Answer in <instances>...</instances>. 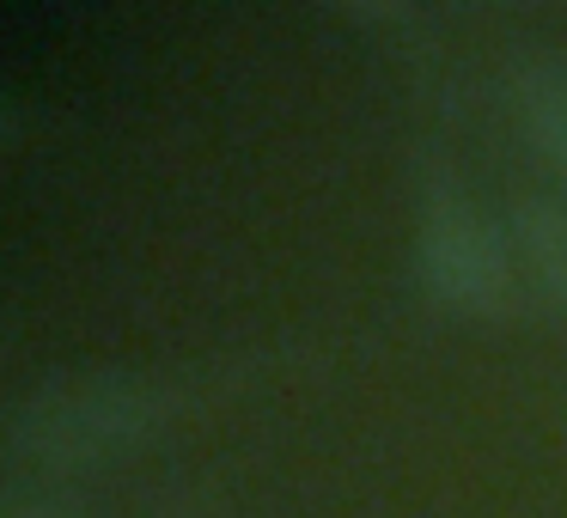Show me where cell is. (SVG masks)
<instances>
[{"label":"cell","mask_w":567,"mask_h":518,"mask_svg":"<svg viewBox=\"0 0 567 518\" xmlns=\"http://www.w3.org/2000/svg\"><path fill=\"white\" fill-rule=\"evenodd\" d=\"M177 396L184 391L172 379L141 366H74L19 391L0 433L19 464L74 476V469H104L116 457L147 452L172 427Z\"/></svg>","instance_id":"6da1fadb"},{"label":"cell","mask_w":567,"mask_h":518,"mask_svg":"<svg viewBox=\"0 0 567 518\" xmlns=\"http://www.w3.org/2000/svg\"><path fill=\"white\" fill-rule=\"evenodd\" d=\"M415 281L440 311L470 323H494L518 305V250L506 214H488L457 172H427L415 196V232H409Z\"/></svg>","instance_id":"7a4b0ae2"},{"label":"cell","mask_w":567,"mask_h":518,"mask_svg":"<svg viewBox=\"0 0 567 518\" xmlns=\"http://www.w3.org/2000/svg\"><path fill=\"white\" fill-rule=\"evenodd\" d=\"M506 111H513L518 135L530 141V153L549 165L567 196V62H555V55H518L506 68Z\"/></svg>","instance_id":"3957f363"},{"label":"cell","mask_w":567,"mask_h":518,"mask_svg":"<svg viewBox=\"0 0 567 518\" xmlns=\"http://www.w3.org/2000/svg\"><path fill=\"white\" fill-rule=\"evenodd\" d=\"M506 232H513V250H518V274L549 299V311L567 318V196L525 189L506 208Z\"/></svg>","instance_id":"277c9868"},{"label":"cell","mask_w":567,"mask_h":518,"mask_svg":"<svg viewBox=\"0 0 567 518\" xmlns=\"http://www.w3.org/2000/svg\"><path fill=\"white\" fill-rule=\"evenodd\" d=\"M0 518H80L62 494H43V488H25V494H0Z\"/></svg>","instance_id":"5b68a950"},{"label":"cell","mask_w":567,"mask_h":518,"mask_svg":"<svg viewBox=\"0 0 567 518\" xmlns=\"http://www.w3.org/2000/svg\"><path fill=\"white\" fill-rule=\"evenodd\" d=\"M13 135H19V104H13V92L0 86V147H7Z\"/></svg>","instance_id":"8992f818"}]
</instances>
